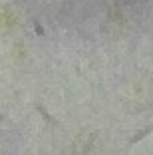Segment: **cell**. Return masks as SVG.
Returning <instances> with one entry per match:
<instances>
[{
  "instance_id": "3957f363",
  "label": "cell",
  "mask_w": 153,
  "mask_h": 155,
  "mask_svg": "<svg viewBox=\"0 0 153 155\" xmlns=\"http://www.w3.org/2000/svg\"><path fill=\"white\" fill-rule=\"evenodd\" d=\"M34 32H36L38 36H44V34H46V32H44V28H42V24H40V22H34Z\"/></svg>"
},
{
  "instance_id": "7a4b0ae2",
  "label": "cell",
  "mask_w": 153,
  "mask_h": 155,
  "mask_svg": "<svg viewBox=\"0 0 153 155\" xmlns=\"http://www.w3.org/2000/svg\"><path fill=\"white\" fill-rule=\"evenodd\" d=\"M151 131H153V127H145V129H141L139 133H135V135L129 139V145H135V143H139L141 139H143V137H147Z\"/></svg>"
},
{
  "instance_id": "6da1fadb",
  "label": "cell",
  "mask_w": 153,
  "mask_h": 155,
  "mask_svg": "<svg viewBox=\"0 0 153 155\" xmlns=\"http://www.w3.org/2000/svg\"><path fill=\"white\" fill-rule=\"evenodd\" d=\"M36 110H38V114H40V115H42V117H44L48 123H52V125H58V119L52 117V115H50L48 111H46V107H44L42 104H36Z\"/></svg>"
}]
</instances>
